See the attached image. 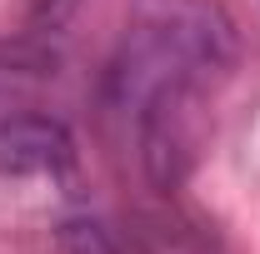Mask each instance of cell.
<instances>
[{
	"label": "cell",
	"mask_w": 260,
	"mask_h": 254,
	"mask_svg": "<svg viewBox=\"0 0 260 254\" xmlns=\"http://www.w3.org/2000/svg\"><path fill=\"white\" fill-rule=\"evenodd\" d=\"M65 254H130V244L100 220H75L65 224Z\"/></svg>",
	"instance_id": "3957f363"
},
{
	"label": "cell",
	"mask_w": 260,
	"mask_h": 254,
	"mask_svg": "<svg viewBox=\"0 0 260 254\" xmlns=\"http://www.w3.org/2000/svg\"><path fill=\"white\" fill-rule=\"evenodd\" d=\"M75 164V135L50 115L0 120V180H45Z\"/></svg>",
	"instance_id": "7a4b0ae2"
},
{
	"label": "cell",
	"mask_w": 260,
	"mask_h": 254,
	"mask_svg": "<svg viewBox=\"0 0 260 254\" xmlns=\"http://www.w3.org/2000/svg\"><path fill=\"white\" fill-rule=\"evenodd\" d=\"M235 65V25L215 0H140L110 60V105L145 120L200 95Z\"/></svg>",
	"instance_id": "6da1fadb"
}]
</instances>
